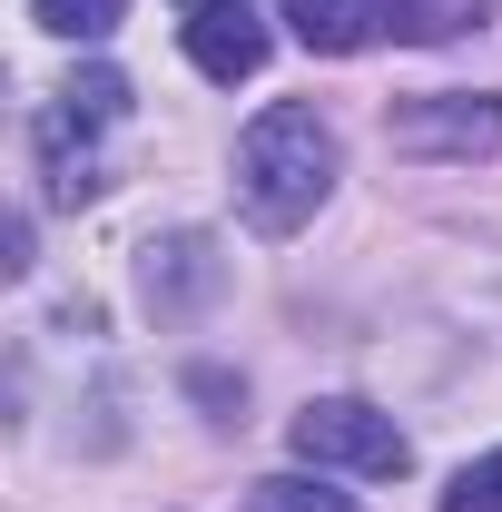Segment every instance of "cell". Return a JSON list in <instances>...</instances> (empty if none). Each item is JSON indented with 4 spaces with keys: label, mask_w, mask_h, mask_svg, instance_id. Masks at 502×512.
I'll list each match as a JSON object with an SVG mask.
<instances>
[{
    "label": "cell",
    "mask_w": 502,
    "mask_h": 512,
    "mask_svg": "<svg viewBox=\"0 0 502 512\" xmlns=\"http://www.w3.org/2000/svg\"><path fill=\"white\" fill-rule=\"evenodd\" d=\"M188 60L207 79H256L266 69V20L247 0H217V10H188Z\"/></svg>",
    "instance_id": "5b68a950"
},
{
    "label": "cell",
    "mask_w": 502,
    "mask_h": 512,
    "mask_svg": "<svg viewBox=\"0 0 502 512\" xmlns=\"http://www.w3.org/2000/svg\"><path fill=\"white\" fill-rule=\"evenodd\" d=\"M384 138L404 158H493L502 148V99L493 89H434V99H404Z\"/></svg>",
    "instance_id": "3957f363"
},
{
    "label": "cell",
    "mask_w": 502,
    "mask_h": 512,
    "mask_svg": "<svg viewBox=\"0 0 502 512\" xmlns=\"http://www.w3.org/2000/svg\"><path fill=\"white\" fill-rule=\"evenodd\" d=\"M493 0H384V40H453L473 30Z\"/></svg>",
    "instance_id": "8992f818"
},
{
    "label": "cell",
    "mask_w": 502,
    "mask_h": 512,
    "mask_svg": "<svg viewBox=\"0 0 502 512\" xmlns=\"http://www.w3.org/2000/svg\"><path fill=\"white\" fill-rule=\"evenodd\" d=\"M286 444H296V463H315V473H404V463H414L404 424L375 414L365 394H315L306 414L286 424Z\"/></svg>",
    "instance_id": "7a4b0ae2"
},
{
    "label": "cell",
    "mask_w": 502,
    "mask_h": 512,
    "mask_svg": "<svg viewBox=\"0 0 502 512\" xmlns=\"http://www.w3.org/2000/svg\"><path fill=\"white\" fill-rule=\"evenodd\" d=\"M247 512H355L335 483H306V473H266V483H247Z\"/></svg>",
    "instance_id": "ba28073f"
},
{
    "label": "cell",
    "mask_w": 502,
    "mask_h": 512,
    "mask_svg": "<svg viewBox=\"0 0 502 512\" xmlns=\"http://www.w3.org/2000/svg\"><path fill=\"white\" fill-rule=\"evenodd\" d=\"M119 10H128V0H30V20H40V30H60V40H109V30H119Z\"/></svg>",
    "instance_id": "9c48e42d"
},
{
    "label": "cell",
    "mask_w": 502,
    "mask_h": 512,
    "mask_svg": "<svg viewBox=\"0 0 502 512\" xmlns=\"http://www.w3.org/2000/svg\"><path fill=\"white\" fill-rule=\"evenodd\" d=\"M178 10H217V0H178Z\"/></svg>",
    "instance_id": "8fae6325"
},
{
    "label": "cell",
    "mask_w": 502,
    "mask_h": 512,
    "mask_svg": "<svg viewBox=\"0 0 502 512\" xmlns=\"http://www.w3.org/2000/svg\"><path fill=\"white\" fill-rule=\"evenodd\" d=\"M443 512H502V453L463 463V473H453V493H443Z\"/></svg>",
    "instance_id": "30bf717a"
},
{
    "label": "cell",
    "mask_w": 502,
    "mask_h": 512,
    "mask_svg": "<svg viewBox=\"0 0 502 512\" xmlns=\"http://www.w3.org/2000/svg\"><path fill=\"white\" fill-rule=\"evenodd\" d=\"M60 119H69V128H109V119H128V79H119V69H79V79L60 89Z\"/></svg>",
    "instance_id": "52a82bcc"
},
{
    "label": "cell",
    "mask_w": 502,
    "mask_h": 512,
    "mask_svg": "<svg viewBox=\"0 0 502 512\" xmlns=\"http://www.w3.org/2000/svg\"><path fill=\"white\" fill-rule=\"evenodd\" d=\"M217 286H227L217 237H148V256H138V296H148V316H197Z\"/></svg>",
    "instance_id": "277c9868"
},
{
    "label": "cell",
    "mask_w": 502,
    "mask_h": 512,
    "mask_svg": "<svg viewBox=\"0 0 502 512\" xmlns=\"http://www.w3.org/2000/svg\"><path fill=\"white\" fill-rule=\"evenodd\" d=\"M335 168H345V148H335V128L315 119L306 99H276L237 138V197H247V217L266 237L306 227L315 207H325V188H335Z\"/></svg>",
    "instance_id": "6da1fadb"
}]
</instances>
